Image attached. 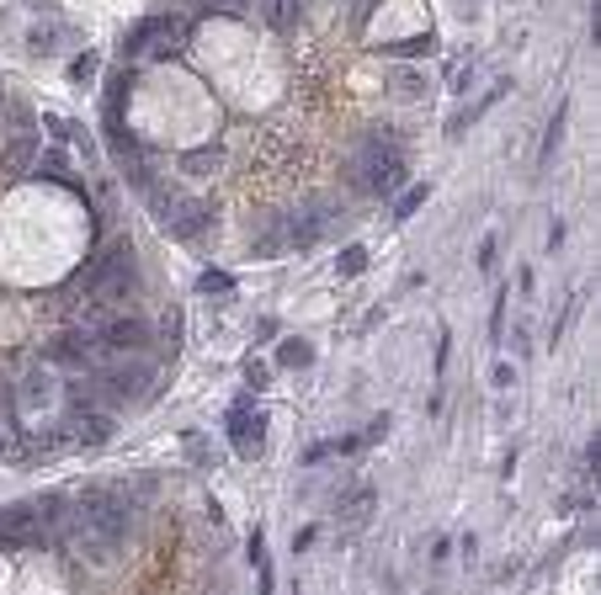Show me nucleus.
Returning <instances> with one entry per match:
<instances>
[{"mask_svg": "<svg viewBox=\"0 0 601 595\" xmlns=\"http://www.w3.org/2000/svg\"><path fill=\"white\" fill-rule=\"evenodd\" d=\"M400 181H404V144L394 133H373L351 160V187H362L373 197H389Z\"/></svg>", "mask_w": 601, "mask_h": 595, "instance_id": "nucleus-1", "label": "nucleus"}, {"mask_svg": "<svg viewBox=\"0 0 601 595\" xmlns=\"http://www.w3.org/2000/svg\"><path fill=\"white\" fill-rule=\"evenodd\" d=\"M187 27L176 16H144L128 38H123V59H176L182 54Z\"/></svg>", "mask_w": 601, "mask_h": 595, "instance_id": "nucleus-2", "label": "nucleus"}, {"mask_svg": "<svg viewBox=\"0 0 601 595\" xmlns=\"http://www.w3.org/2000/svg\"><path fill=\"white\" fill-rule=\"evenodd\" d=\"M335 218H341V213H335L330 202H309V207H299V213L283 223V234H288V250H299V256H303V250H314V245L330 234V223H335Z\"/></svg>", "mask_w": 601, "mask_h": 595, "instance_id": "nucleus-3", "label": "nucleus"}, {"mask_svg": "<svg viewBox=\"0 0 601 595\" xmlns=\"http://www.w3.org/2000/svg\"><path fill=\"white\" fill-rule=\"evenodd\" d=\"M229 441H234L240 457H256V452L267 447V415L250 409V394L234 398V409H229Z\"/></svg>", "mask_w": 601, "mask_h": 595, "instance_id": "nucleus-4", "label": "nucleus"}, {"mask_svg": "<svg viewBox=\"0 0 601 595\" xmlns=\"http://www.w3.org/2000/svg\"><path fill=\"white\" fill-rule=\"evenodd\" d=\"M144 383H149V367H144V362H128V367H112V373H101L97 394H101V404H133V398L149 394Z\"/></svg>", "mask_w": 601, "mask_h": 595, "instance_id": "nucleus-5", "label": "nucleus"}, {"mask_svg": "<svg viewBox=\"0 0 601 595\" xmlns=\"http://www.w3.org/2000/svg\"><path fill=\"white\" fill-rule=\"evenodd\" d=\"M54 367H70V373H86L91 367V356H97V335L91 330H64V335H54L48 340V351H43Z\"/></svg>", "mask_w": 601, "mask_h": 595, "instance_id": "nucleus-6", "label": "nucleus"}, {"mask_svg": "<svg viewBox=\"0 0 601 595\" xmlns=\"http://www.w3.org/2000/svg\"><path fill=\"white\" fill-rule=\"evenodd\" d=\"M97 346H106V351H144L149 346V330H144V319L112 314V319L97 324Z\"/></svg>", "mask_w": 601, "mask_h": 595, "instance_id": "nucleus-7", "label": "nucleus"}, {"mask_svg": "<svg viewBox=\"0 0 601 595\" xmlns=\"http://www.w3.org/2000/svg\"><path fill=\"white\" fill-rule=\"evenodd\" d=\"M505 91H511V80H490V86H485V96H479V101L458 106V112H453V122H447V138H458V133H463L469 122H479V117H485V112H490V106H495V101H501Z\"/></svg>", "mask_w": 601, "mask_h": 595, "instance_id": "nucleus-8", "label": "nucleus"}, {"mask_svg": "<svg viewBox=\"0 0 601 595\" xmlns=\"http://www.w3.org/2000/svg\"><path fill=\"white\" fill-rule=\"evenodd\" d=\"M128 261H133V245H128V239H112L97 261L80 272V288H97L101 277H112V272H117V266H128Z\"/></svg>", "mask_w": 601, "mask_h": 595, "instance_id": "nucleus-9", "label": "nucleus"}, {"mask_svg": "<svg viewBox=\"0 0 601 595\" xmlns=\"http://www.w3.org/2000/svg\"><path fill=\"white\" fill-rule=\"evenodd\" d=\"M48 398H54L48 373H43V367H27V378H21V389H16V409H21V415H32V409H43Z\"/></svg>", "mask_w": 601, "mask_h": 595, "instance_id": "nucleus-10", "label": "nucleus"}, {"mask_svg": "<svg viewBox=\"0 0 601 595\" xmlns=\"http://www.w3.org/2000/svg\"><path fill=\"white\" fill-rule=\"evenodd\" d=\"M133 91V70L123 64V70H112V80H106V128H117L123 122V101Z\"/></svg>", "mask_w": 601, "mask_h": 595, "instance_id": "nucleus-11", "label": "nucleus"}, {"mask_svg": "<svg viewBox=\"0 0 601 595\" xmlns=\"http://www.w3.org/2000/svg\"><path fill=\"white\" fill-rule=\"evenodd\" d=\"M32 160H38V144H32V138H27V133H21V138H16V144H11V149H5V165H0V171H5V176H11V181H21V176H27V171H32Z\"/></svg>", "mask_w": 601, "mask_h": 595, "instance_id": "nucleus-12", "label": "nucleus"}, {"mask_svg": "<svg viewBox=\"0 0 601 595\" xmlns=\"http://www.w3.org/2000/svg\"><path fill=\"white\" fill-rule=\"evenodd\" d=\"M256 5H261V16H267L272 27H283V32H288V27L299 21V5H303V0H256Z\"/></svg>", "mask_w": 601, "mask_h": 595, "instance_id": "nucleus-13", "label": "nucleus"}, {"mask_svg": "<svg viewBox=\"0 0 601 595\" xmlns=\"http://www.w3.org/2000/svg\"><path fill=\"white\" fill-rule=\"evenodd\" d=\"M384 54H394V59H420V54H436V38L426 32V38H404V43H384Z\"/></svg>", "mask_w": 601, "mask_h": 595, "instance_id": "nucleus-14", "label": "nucleus"}, {"mask_svg": "<svg viewBox=\"0 0 601 595\" xmlns=\"http://www.w3.org/2000/svg\"><path fill=\"white\" fill-rule=\"evenodd\" d=\"M314 362V346L309 340H283L277 346V367H309Z\"/></svg>", "mask_w": 601, "mask_h": 595, "instance_id": "nucleus-15", "label": "nucleus"}, {"mask_svg": "<svg viewBox=\"0 0 601 595\" xmlns=\"http://www.w3.org/2000/svg\"><path fill=\"white\" fill-rule=\"evenodd\" d=\"M559 138H564V101L554 106V122H548V133H543V149H538V160H543V165L554 160V149H559Z\"/></svg>", "mask_w": 601, "mask_h": 595, "instance_id": "nucleus-16", "label": "nucleus"}, {"mask_svg": "<svg viewBox=\"0 0 601 595\" xmlns=\"http://www.w3.org/2000/svg\"><path fill=\"white\" fill-rule=\"evenodd\" d=\"M335 272H341V277H362V272H368V250H362V245H346V250L335 256Z\"/></svg>", "mask_w": 601, "mask_h": 595, "instance_id": "nucleus-17", "label": "nucleus"}, {"mask_svg": "<svg viewBox=\"0 0 601 595\" xmlns=\"http://www.w3.org/2000/svg\"><path fill=\"white\" fill-rule=\"evenodd\" d=\"M426 197H431V187H410L400 202H394V223H404V218H415L420 207H426Z\"/></svg>", "mask_w": 601, "mask_h": 595, "instance_id": "nucleus-18", "label": "nucleus"}, {"mask_svg": "<svg viewBox=\"0 0 601 595\" xmlns=\"http://www.w3.org/2000/svg\"><path fill=\"white\" fill-rule=\"evenodd\" d=\"M64 32H70V27H32V54H59V48H64V43H59Z\"/></svg>", "mask_w": 601, "mask_h": 595, "instance_id": "nucleus-19", "label": "nucleus"}, {"mask_svg": "<svg viewBox=\"0 0 601 595\" xmlns=\"http://www.w3.org/2000/svg\"><path fill=\"white\" fill-rule=\"evenodd\" d=\"M368 510H373V490H357V495L346 499V521H351V526H362Z\"/></svg>", "mask_w": 601, "mask_h": 595, "instance_id": "nucleus-20", "label": "nucleus"}, {"mask_svg": "<svg viewBox=\"0 0 601 595\" xmlns=\"http://www.w3.org/2000/svg\"><path fill=\"white\" fill-rule=\"evenodd\" d=\"M43 128H48L59 144H64V138H80V128H75L70 117H59V112H43Z\"/></svg>", "mask_w": 601, "mask_h": 595, "instance_id": "nucleus-21", "label": "nucleus"}, {"mask_svg": "<svg viewBox=\"0 0 601 595\" xmlns=\"http://www.w3.org/2000/svg\"><path fill=\"white\" fill-rule=\"evenodd\" d=\"M160 335H165V346H171V351L182 346V308H165V319H160Z\"/></svg>", "mask_w": 601, "mask_h": 595, "instance_id": "nucleus-22", "label": "nucleus"}, {"mask_svg": "<svg viewBox=\"0 0 601 595\" xmlns=\"http://www.w3.org/2000/svg\"><path fill=\"white\" fill-rule=\"evenodd\" d=\"M394 91H400V96H420L426 86H420V75H415V70H400V75H394Z\"/></svg>", "mask_w": 601, "mask_h": 595, "instance_id": "nucleus-23", "label": "nucleus"}, {"mask_svg": "<svg viewBox=\"0 0 601 595\" xmlns=\"http://www.w3.org/2000/svg\"><path fill=\"white\" fill-rule=\"evenodd\" d=\"M202 293H229L234 282H229V272H202V282H198Z\"/></svg>", "mask_w": 601, "mask_h": 595, "instance_id": "nucleus-24", "label": "nucleus"}, {"mask_svg": "<svg viewBox=\"0 0 601 595\" xmlns=\"http://www.w3.org/2000/svg\"><path fill=\"white\" fill-rule=\"evenodd\" d=\"M207 165H218V149H198V155L187 160V171H192V176H207Z\"/></svg>", "mask_w": 601, "mask_h": 595, "instance_id": "nucleus-25", "label": "nucleus"}, {"mask_svg": "<svg viewBox=\"0 0 601 595\" xmlns=\"http://www.w3.org/2000/svg\"><path fill=\"white\" fill-rule=\"evenodd\" d=\"M70 75H75V80H91V75H97V54H80V59L70 64Z\"/></svg>", "mask_w": 601, "mask_h": 595, "instance_id": "nucleus-26", "label": "nucleus"}, {"mask_svg": "<svg viewBox=\"0 0 601 595\" xmlns=\"http://www.w3.org/2000/svg\"><path fill=\"white\" fill-rule=\"evenodd\" d=\"M245 378H250V389H267V362L245 356Z\"/></svg>", "mask_w": 601, "mask_h": 595, "instance_id": "nucleus-27", "label": "nucleus"}, {"mask_svg": "<svg viewBox=\"0 0 601 595\" xmlns=\"http://www.w3.org/2000/svg\"><path fill=\"white\" fill-rule=\"evenodd\" d=\"M505 298L511 293H501L495 298V308H490V335H495V340H501V324H505Z\"/></svg>", "mask_w": 601, "mask_h": 595, "instance_id": "nucleus-28", "label": "nucleus"}, {"mask_svg": "<svg viewBox=\"0 0 601 595\" xmlns=\"http://www.w3.org/2000/svg\"><path fill=\"white\" fill-rule=\"evenodd\" d=\"M38 171H48V176H59V171H64V155H59V149H48V155L38 160Z\"/></svg>", "mask_w": 601, "mask_h": 595, "instance_id": "nucleus-29", "label": "nucleus"}, {"mask_svg": "<svg viewBox=\"0 0 601 595\" xmlns=\"http://www.w3.org/2000/svg\"><path fill=\"white\" fill-rule=\"evenodd\" d=\"M479 266H485V272L495 266V239H485V245H479Z\"/></svg>", "mask_w": 601, "mask_h": 595, "instance_id": "nucleus-30", "label": "nucleus"}, {"mask_svg": "<svg viewBox=\"0 0 601 595\" xmlns=\"http://www.w3.org/2000/svg\"><path fill=\"white\" fill-rule=\"evenodd\" d=\"M207 11H245V0H202Z\"/></svg>", "mask_w": 601, "mask_h": 595, "instance_id": "nucleus-31", "label": "nucleus"}]
</instances>
